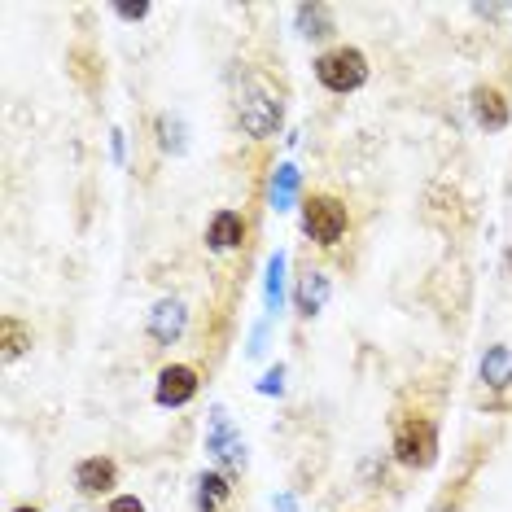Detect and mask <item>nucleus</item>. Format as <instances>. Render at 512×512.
Here are the masks:
<instances>
[{
  "label": "nucleus",
  "mask_w": 512,
  "mask_h": 512,
  "mask_svg": "<svg viewBox=\"0 0 512 512\" xmlns=\"http://www.w3.org/2000/svg\"><path fill=\"white\" fill-rule=\"evenodd\" d=\"M285 106H281V92L267 88L263 79H246L237 92V123L241 132L254 136V141H267L272 132H281Z\"/></svg>",
  "instance_id": "f257e3e1"
},
{
  "label": "nucleus",
  "mask_w": 512,
  "mask_h": 512,
  "mask_svg": "<svg viewBox=\"0 0 512 512\" xmlns=\"http://www.w3.org/2000/svg\"><path fill=\"white\" fill-rule=\"evenodd\" d=\"M316 79H320V88L337 92V97L359 92L368 84V57H364V49H355V44H333V49H324L316 57Z\"/></svg>",
  "instance_id": "f03ea898"
},
{
  "label": "nucleus",
  "mask_w": 512,
  "mask_h": 512,
  "mask_svg": "<svg viewBox=\"0 0 512 512\" xmlns=\"http://www.w3.org/2000/svg\"><path fill=\"white\" fill-rule=\"evenodd\" d=\"M346 228H351V211H346L342 197H333V193L302 197V232H307L316 246L333 250L337 241L346 237Z\"/></svg>",
  "instance_id": "7ed1b4c3"
},
{
  "label": "nucleus",
  "mask_w": 512,
  "mask_h": 512,
  "mask_svg": "<svg viewBox=\"0 0 512 512\" xmlns=\"http://www.w3.org/2000/svg\"><path fill=\"white\" fill-rule=\"evenodd\" d=\"M390 451L403 469H429V464L438 460V425L429 421V416H407V421H399V429H394Z\"/></svg>",
  "instance_id": "20e7f679"
},
{
  "label": "nucleus",
  "mask_w": 512,
  "mask_h": 512,
  "mask_svg": "<svg viewBox=\"0 0 512 512\" xmlns=\"http://www.w3.org/2000/svg\"><path fill=\"white\" fill-rule=\"evenodd\" d=\"M206 451H211V456L224 464V469H241V464H246V442H241V434L232 429L224 407H215V412H211V429H206Z\"/></svg>",
  "instance_id": "39448f33"
},
{
  "label": "nucleus",
  "mask_w": 512,
  "mask_h": 512,
  "mask_svg": "<svg viewBox=\"0 0 512 512\" xmlns=\"http://www.w3.org/2000/svg\"><path fill=\"white\" fill-rule=\"evenodd\" d=\"M197 386H202V377H197L193 364H167L158 372L154 399H158V407H184L197 399Z\"/></svg>",
  "instance_id": "423d86ee"
},
{
  "label": "nucleus",
  "mask_w": 512,
  "mask_h": 512,
  "mask_svg": "<svg viewBox=\"0 0 512 512\" xmlns=\"http://www.w3.org/2000/svg\"><path fill=\"white\" fill-rule=\"evenodd\" d=\"M75 486L84 499H101L110 495L114 486H119V464H114L110 456H88L75 464Z\"/></svg>",
  "instance_id": "0eeeda50"
},
{
  "label": "nucleus",
  "mask_w": 512,
  "mask_h": 512,
  "mask_svg": "<svg viewBox=\"0 0 512 512\" xmlns=\"http://www.w3.org/2000/svg\"><path fill=\"white\" fill-rule=\"evenodd\" d=\"M184 324H189V311H184L180 298H162L154 311H149V337H154L158 346H171L176 337L184 333Z\"/></svg>",
  "instance_id": "6e6552de"
},
{
  "label": "nucleus",
  "mask_w": 512,
  "mask_h": 512,
  "mask_svg": "<svg viewBox=\"0 0 512 512\" xmlns=\"http://www.w3.org/2000/svg\"><path fill=\"white\" fill-rule=\"evenodd\" d=\"M241 241H246V219L237 211H215V219L206 224V250L232 254V250H241Z\"/></svg>",
  "instance_id": "1a4fd4ad"
},
{
  "label": "nucleus",
  "mask_w": 512,
  "mask_h": 512,
  "mask_svg": "<svg viewBox=\"0 0 512 512\" xmlns=\"http://www.w3.org/2000/svg\"><path fill=\"white\" fill-rule=\"evenodd\" d=\"M333 294V285H329V276L320 272V267H311V272H302L298 276V289H294V307H298V316H320L324 311V302H329Z\"/></svg>",
  "instance_id": "9d476101"
},
{
  "label": "nucleus",
  "mask_w": 512,
  "mask_h": 512,
  "mask_svg": "<svg viewBox=\"0 0 512 512\" xmlns=\"http://www.w3.org/2000/svg\"><path fill=\"white\" fill-rule=\"evenodd\" d=\"M473 119L486 127V132H504L508 127V101H504V92L491 88V84H477L473 88Z\"/></svg>",
  "instance_id": "9b49d317"
},
{
  "label": "nucleus",
  "mask_w": 512,
  "mask_h": 512,
  "mask_svg": "<svg viewBox=\"0 0 512 512\" xmlns=\"http://www.w3.org/2000/svg\"><path fill=\"white\" fill-rule=\"evenodd\" d=\"M482 381L491 390H508L512 386V346H491V351L482 355Z\"/></svg>",
  "instance_id": "f8f14e48"
},
{
  "label": "nucleus",
  "mask_w": 512,
  "mask_h": 512,
  "mask_svg": "<svg viewBox=\"0 0 512 512\" xmlns=\"http://www.w3.org/2000/svg\"><path fill=\"white\" fill-rule=\"evenodd\" d=\"M27 351H31V329L18 316H0V355H5V364H14Z\"/></svg>",
  "instance_id": "ddd939ff"
},
{
  "label": "nucleus",
  "mask_w": 512,
  "mask_h": 512,
  "mask_svg": "<svg viewBox=\"0 0 512 512\" xmlns=\"http://www.w3.org/2000/svg\"><path fill=\"white\" fill-rule=\"evenodd\" d=\"M228 495H232V486H228L224 473H202L197 477V508L202 512H219L228 504Z\"/></svg>",
  "instance_id": "4468645a"
},
{
  "label": "nucleus",
  "mask_w": 512,
  "mask_h": 512,
  "mask_svg": "<svg viewBox=\"0 0 512 512\" xmlns=\"http://www.w3.org/2000/svg\"><path fill=\"white\" fill-rule=\"evenodd\" d=\"M298 27H302V36L307 40H324V36H333V9L329 5H302L298 9Z\"/></svg>",
  "instance_id": "2eb2a0df"
},
{
  "label": "nucleus",
  "mask_w": 512,
  "mask_h": 512,
  "mask_svg": "<svg viewBox=\"0 0 512 512\" xmlns=\"http://www.w3.org/2000/svg\"><path fill=\"white\" fill-rule=\"evenodd\" d=\"M294 197H298V167H276V176H272V206L276 211H289L294 206Z\"/></svg>",
  "instance_id": "dca6fc26"
},
{
  "label": "nucleus",
  "mask_w": 512,
  "mask_h": 512,
  "mask_svg": "<svg viewBox=\"0 0 512 512\" xmlns=\"http://www.w3.org/2000/svg\"><path fill=\"white\" fill-rule=\"evenodd\" d=\"M285 302V254L276 250L272 263H267V311H281Z\"/></svg>",
  "instance_id": "f3484780"
},
{
  "label": "nucleus",
  "mask_w": 512,
  "mask_h": 512,
  "mask_svg": "<svg viewBox=\"0 0 512 512\" xmlns=\"http://www.w3.org/2000/svg\"><path fill=\"white\" fill-rule=\"evenodd\" d=\"M114 14H119L123 22H141L149 14V5H145V0H136V5H114Z\"/></svg>",
  "instance_id": "a211bd4d"
},
{
  "label": "nucleus",
  "mask_w": 512,
  "mask_h": 512,
  "mask_svg": "<svg viewBox=\"0 0 512 512\" xmlns=\"http://www.w3.org/2000/svg\"><path fill=\"white\" fill-rule=\"evenodd\" d=\"M259 390H263V394H281V390H285V368L276 364V368L263 377V386H259Z\"/></svg>",
  "instance_id": "6ab92c4d"
},
{
  "label": "nucleus",
  "mask_w": 512,
  "mask_h": 512,
  "mask_svg": "<svg viewBox=\"0 0 512 512\" xmlns=\"http://www.w3.org/2000/svg\"><path fill=\"white\" fill-rule=\"evenodd\" d=\"M106 512H149V508H145L136 495H119V499H110V508H106Z\"/></svg>",
  "instance_id": "aec40b11"
},
{
  "label": "nucleus",
  "mask_w": 512,
  "mask_h": 512,
  "mask_svg": "<svg viewBox=\"0 0 512 512\" xmlns=\"http://www.w3.org/2000/svg\"><path fill=\"white\" fill-rule=\"evenodd\" d=\"M14 512H40L36 504H22V508H14Z\"/></svg>",
  "instance_id": "412c9836"
}]
</instances>
